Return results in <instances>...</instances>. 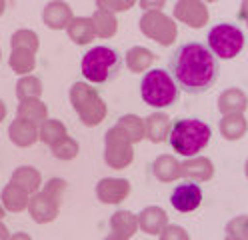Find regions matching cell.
Here are the masks:
<instances>
[{"label":"cell","instance_id":"9c48e42d","mask_svg":"<svg viewBox=\"0 0 248 240\" xmlns=\"http://www.w3.org/2000/svg\"><path fill=\"white\" fill-rule=\"evenodd\" d=\"M174 18L190 28H204L208 24L210 12L204 0H178L174 4Z\"/></svg>","mask_w":248,"mask_h":240},{"label":"cell","instance_id":"d6986e66","mask_svg":"<svg viewBox=\"0 0 248 240\" xmlns=\"http://www.w3.org/2000/svg\"><path fill=\"white\" fill-rule=\"evenodd\" d=\"M28 200H30V194L18 184L14 182H8L4 188H2V194H0V202H2L4 210L6 212H24L28 208Z\"/></svg>","mask_w":248,"mask_h":240},{"label":"cell","instance_id":"6da1fadb","mask_svg":"<svg viewBox=\"0 0 248 240\" xmlns=\"http://www.w3.org/2000/svg\"><path fill=\"white\" fill-rule=\"evenodd\" d=\"M220 64L210 48L200 42H186L170 58V76L188 94H202L218 80Z\"/></svg>","mask_w":248,"mask_h":240},{"label":"cell","instance_id":"f546056e","mask_svg":"<svg viewBox=\"0 0 248 240\" xmlns=\"http://www.w3.org/2000/svg\"><path fill=\"white\" fill-rule=\"evenodd\" d=\"M68 132L64 122H60L56 118H46L40 126H38V140L44 142L46 146H54L58 140H62Z\"/></svg>","mask_w":248,"mask_h":240},{"label":"cell","instance_id":"e575fe53","mask_svg":"<svg viewBox=\"0 0 248 240\" xmlns=\"http://www.w3.org/2000/svg\"><path fill=\"white\" fill-rule=\"evenodd\" d=\"M66 180L64 178H50L46 184H42V192L46 196H50V198H54V200H58V202H62V196H64V192H66Z\"/></svg>","mask_w":248,"mask_h":240},{"label":"cell","instance_id":"8d00e7d4","mask_svg":"<svg viewBox=\"0 0 248 240\" xmlns=\"http://www.w3.org/2000/svg\"><path fill=\"white\" fill-rule=\"evenodd\" d=\"M158 236H160V240H190L186 228L178 226V224H168Z\"/></svg>","mask_w":248,"mask_h":240},{"label":"cell","instance_id":"8992f818","mask_svg":"<svg viewBox=\"0 0 248 240\" xmlns=\"http://www.w3.org/2000/svg\"><path fill=\"white\" fill-rule=\"evenodd\" d=\"M244 32L234 24H216L208 30V48L210 52L220 60H232L238 56L244 48Z\"/></svg>","mask_w":248,"mask_h":240},{"label":"cell","instance_id":"f1b7e54d","mask_svg":"<svg viewBox=\"0 0 248 240\" xmlns=\"http://www.w3.org/2000/svg\"><path fill=\"white\" fill-rule=\"evenodd\" d=\"M116 126L120 130L126 134V138L132 142V144H138L146 138V132H144V120L138 116V114H124L118 118Z\"/></svg>","mask_w":248,"mask_h":240},{"label":"cell","instance_id":"7a4b0ae2","mask_svg":"<svg viewBox=\"0 0 248 240\" xmlns=\"http://www.w3.org/2000/svg\"><path fill=\"white\" fill-rule=\"evenodd\" d=\"M210 136H212V130L204 120L182 118L172 124L168 140L176 154L184 158H192V156H198L208 146Z\"/></svg>","mask_w":248,"mask_h":240},{"label":"cell","instance_id":"9a60e30c","mask_svg":"<svg viewBox=\"0 0 248 240\" xmlns=\"http://www.w3.org/2000/svg\"><path fill=\"white\" fill-rule=\"evenodd\" d=\"M136 216H138V230H142L144 234L150 236H158L170 224L166 210L160 206H146Z\"/></svg>","mask_w":248,"mask_h":240},{"label":"cell","instance_id":"f6af8a7d","mask_svg":"<svg viewBox=\"0 0 248 240\" xmlns=\"http://www.w3.org/2000/svg\"><path fill=\"white\" fill-rule=\"evenodd\" d=\"M244 172H246V178H248V160H246V164H244Z\"/></svg>","mask_w":248,"mask_h":240},{"label":"cell","instance_id":"5bb4252c","mask_svg":"<svg viewBox=\"0 0 248 240\" xmlns=\"http://www.w3.org/2000/svg\"><path fill=\"white\" fill-rule=\"evenodd\" d=\"M72 18H74L72 8L64 0H52L42 10V22L50 30H64Z\"/></svg>","mask_w":248,"mask_h":240},{"label":"cell","instance_id":"7402d4cb","mask_svg":"<svg viewBox=\"0 0 248 240\" xmlns=\"http://www.w3.org/2000/svg\"><path fill=\"white\" fill-rule=\"evenodd\" d=\"M108 224H110V232L124 240H130L138 232V216L130 210H116Z\"/></svg>","mask_w":248,"mask_h":240},{"label":"cell","instance_id":"ee69618b","mask_svg":"<svg viewBox=\"0 0 248 240\" xmlns=\"http://www.w3.org/2000/svg\"><path fill=\"white\" fill-rule=\"evenodd\" d=\"M4 214H6V210H4V206H2V202H0V220L4 218Z\"/></svg>","mask_w":248,"mask_h":240},{"label":"cell","instance_id":"4316f807","mask_svg":"<svg viewBox=\"0 0 248 240\" xmlns=\"http://www.w3.org/2000/svg\"><path fill=\"white\" fill-rule=\"evenodd\" d=\"M90 18H92V24H94V32L98 38H112L118 32V20H116V14L112 12L96 8Z\"/></svg>","mask_w":248,"mask_h":240},{"label":"cell","instance_id":"1f68e13d","mask_svg":"<svg viewBox=\"0 0 248 240\" xmlns=\"http://www.w3.org/2000/svg\"><path fill=\"white\" fill-rule=\"evenodd\" d=\"M10 48H26V50L36 54L38 48H40L38 34L30 28H20L10 36Z\"/></svg>","mask_w":248,"mask_h":240},{"label":"cell","instance_id":"b9f144b4","mask_svg":"<svg viewBox=\"0 0 248 240\" xmlns=\"http://www.w3.org/2000/svg\"><path fill=\"white\" fill-rule=\"evenodd\" d=\"M104 240H124V238H120V236H116V234H112V232H110V234H108Z\"/></svg>","mask_w":248,"mask_h":240},{"label":"cell","instance_id":"2e32d148","mask_svg":"<svg viewBox=\"0 0 248 240\" xmlns=\"http://www.w3.org/2000/svg\"><path fill=\"white\" fill-rule=\"evenodd\" d=\"M8 138L14 146L28 148V146H32V144L38 142V126L16 116L8 126Z\"/></svg>","mask_w":248,"mask_h":240},{"label":"cell","instance_id":"484cf974","mask_svg":"<svg viewBox=\"0 0 248 240\" xmlns=\"http://www.w3.org/2000/svg\"><path fill=\"white\" fill-rule=\"evenodd\" d=\"M10 182L22 186L28 194H34L42 188V176L34 166H18L12 172Z\"/></svg>","mask_w":248,"mask_h":240},{"label":"cell","instance_id":"ab89813d","mask_svg":"<svg viewBox=\"0 0 248 240\" xmlns=\"http://www.w3.org/2000/svg\"><path fill=\"white\" fill-rule=\"evenodd\" d=\"M8 236H10V230L6 228V224L0 220V240H8Z\"/></svg>","mask_w":248,"mask_h":240},{"label":"cell","instance_id":"7bdbcfd3","mask_svg":"<svg viewBox=\"0 0 248 240\" xmlns=\"http://www.w3.org/2000/svg\"><path fill=\"white\" fill-rule=\"evenodd\" d=\"M4 8H6V0H0V16L4 14Z\"/></svg>","mask_w":248,"mask_h":240},{"label":"cell","instance_id":"83f0119b","mask_svg":"<svg viewBox=\"0 0 248 240\" xmlns=\"http://www.w3.org/2000/svg\"><path fill=\"white\" fill-rule=\"evenodd\" d=\"M8 64L12 72H16L20 76H26V74H32L34 66H36V54L26 50V48H12L10 50V58H8Z\"/></svg>","mask_w":248,"mask_h":240},{"label":"cell","instance_id":"c3c4849f","mask_svg":"<svg viewBox=\"0 0 248 240\" xmlns=\"http://www.w3.org/2000/svg\"><path fill=\"white\" fill-rule=\"evenodd\" d=\"M226 240H240V238H226Z\"/></svg>","mask_w":248,"mask_h":240},{"label":"cell","instance_id":"74e56055","mask_svg":"<svg viewBox=\"0 0 248 240\" xmlns=\"http://www.w3.org/2000/svg\"><path fill=\"white\" fill-rule=\"evenodd\" d=\"M138 4H140L142 12H148V10H162L166 0H136Z\"/></svg>","mask_w":248,"mask_h":240},{"label":"cell","instance_id":"d590c367","mask_svg":"<svg viewBox=\"0 0 248 240\" xmlns=\"http://www.w3.org/2000/svg\"><path fill=\"white\" fill-rule=\"evenodd\" d=\"M136 4V0H96V8L108 10V12H126Z\"/></svg>","mask_w":248,"mask_h":240},{"label":"cell","instance_id":"7dc6e473","mask_svg":"<svg viewBox=\"0 0 248 240\" xmlns=\"http://www.w3.org/2000/svg\"><path fill=\"white\" fill-rule=\"evenodd\" d=\"M204 2H218V0H204Z\"/></svg>","mask_w":248,"mask_h":240},{"label":"cell","instance_id":"e0dca14e","mask_svg":"<svg viewBox=\"0 0 248 240\" xmlns=\"http://www.w3.org/2000/svg\"><path fill=\"white\" fill-rule=\"evenodd\" d=\"M170 130H172V120L166 112H152L150 116H146L144 120V132H146V138L154 144H160L164 140H168L170 136Z\"/></svg>","mask_w":248,"mask_h":240},{"label":"cell","instance_id":"277c9868","mask_svg":"<svg viewBox=\"0 0 248 240\" xmlns=\"http://www.w3.org/2000/svg\"><path fill=\"white\" fill-rule=\"evenodd\" d=\"M82 76L92 84H104L108 80L116 78L120 70V58L116 50L108 46H94L82 56L80 62Z\"/></svg>","mask_w":248,"mask_h":240},{"label":"cell","instance_id":"f35d334b","mask_svg":"<svg viewBox=\"0 0 248 240\" xmlns=\"http://www.w3.org/2000/svg\"><path fill=\"white\" fill-rule=\"evenodd\" d=\"M8 240H32V236L26 234V232H10Z\"/></svg>","mask_w":248,"mask_h":240},{"label":"cell","instance_id":"8fae6325","mask_svg":"<svg viewBox=\"0 0 248 240\" xmlns=\"http://www.w3.org/2000/svg\"><path fill=\"white\" fill-rule=\"evenodd\" d=\"M26 210L36 224H48V222L56 220V216L60 214V202L46 196L42 190H38L34 194H30Z\"/></svg>","mask_w":248,"mask_h":240},{"label":"cell","instance_id":"681fc988","mask_svg":"<svg viewBox=\"0 0 248 240\" xmlns=\"http://www.w3.org/2000/svg\"><path fill=\"white\" fill-rule=\"evenodd\" d=\"M0 56H2V52H0Z\"/></svg>","mask_w":248,"mask_h":240},{"label":"cell","instance_id":"52a82bcc","mask_svg":"<svg viewBox=\"0 0 248 240\" xmlns=\"http://www.w3.org/2000/svg\"><path fill=\"white\" fill-rule=\"evenodd\" d=\"M138 28L140 32L158 42L160 46H170L174 44L176 38H178V24L172 16L164 14L162 10H148V12H142L140 16V22H138Z\"/></svg>","mask_w":248,"mask_h":240},{"label":"cell","instance_id":"603a6c76","mask_svg":"<svg viewBox=\"0 0 248 240\" xmlns=\"http://www.w3.org/2000/svg\"><path fill=\"white\" fill-rule=\"evenodd\" d=\"M218 130L222 134V138L234 142L246 136L248 132V120L244 114H224L218 122Z\"/></svg>","mask_w":248,"mask_h":240},{"label":"cell","instance_id":"bcb514c9","mask_svg":"<svg viewBox=\"0 0 248 240\" xmlns=\"http://www.w3.org/2000/svg\"><path fill=\"white\" fill-rule=\"evenodd\" d=\"M242 20H244V22H246V26H248V14L244 16V18H242Z\"/></svg>","mask_w":248,"mask_h":240},{"label":"cell","instance_id":"7c38bea8","mask_svg":"<svg viewBox=\"0 0 248 240\" xmlns=\"http://www.w3.org/2000/svg\"><path fill=\"white\" fill-rule=\"evenodd\" d=\"M130 182L126 178H102L96 184V198L102 204H120L130 194Z\"/></svg>","mask_w":248,"mask_h":240},{"label":"cell","instance_id":"836d02e7","mask_svg":"<svg viewBox=\"0 0 248 240\" xmlns=\"http://www.w3.org/2000/svg\"><path fill=\"white\" fill-rule=\"evenodd\" d=\"M224 232H226V238L248 240V214H240V216L230 218Z\"/></svg>","mask_w":248,"mask_h":240},{"label":"cell","instance_id":"ac0fdd59","mask_svg":"<svg viewBox=\"0 0 248 240\" xmlns=\"http://www.w3.org/2000/svg\"><path fill=\"white\" fill-rule=\"evenodd\" d=\"M248 108V96L244 90L232 86L226 88L224 92H220L218 96V110L220 114H244Z\"/></svg>","mask_w":248,"mask_h":240},{"label":"cell","instance_id":"ba28073f","mask_svg":"<svg viewBox=\"0 0 248 240\" xmlns=\"http://www.w3.org/2000/svg\"><path fill=\"white\" fill-rule=\"evenodd\" d=\"M132 160H134V144L116 124L108 128L104 136V162L114 170H124L132 164Z\"/></svg>","mask_w":248,"mask_h":240},{"label":"cell","instance_id":"d4e9b609","mask_svg":"<svg viewBox=\"0 0 248 240\" xmlns=\"http://www.w3.org/2000/svg\"><path fill=\"white\" fill-rule=\"evenodd\" d=\"M16 116L24 118L28 122H32L36 126H40L46 118H48V108L40 98H26V100H18V108H16Z\"/></svg>","mask_w":248,"mask_h":240},{"label":"cell","instance_id":"5b68a950","mask_svg":"<svg viewBox=\"0 0 248 240\" xmlns=\"http://www.w3.org/2000/svg\"><path fill=\"white\" fill-rule=\"evenodd\" d=\"M70 104L84 126H98L106 118V102L94 86L88 82H74L70 88Z\"/></svg>","mask_w":248,"mask_h":240},{"label":"cell","instance_id":"60d3db41","mask_svg":"<svg viewBox=\"0 0 248 240\" xmlns=\"http://www.w3.org/2000/svg\"><path fill=\"white\" fill-rule=\"evenodd\" d=\"M6 104H4V100H0V122H2L4 118H6Z\"/></svg>","mask_w":248,"mask_h":240},{"label":"cell","instance_id":"ffe728a7","mask_svg":"<svg viewBox=\"0 0 248 240\" xmlns=\"http://www.w3.org/2000/svg\"><path fill=\"white\" fill-rule=\"evenodd\" d=\"M66 32H68V38L78 46L90 44L96 38L94 24H92L90 16H74V18L70 20V24L66 26Z\"/></svg>","mask_w":248,"mask_h":240},{"label":"cell","instance_id":"30bf717a","mask_svg":"<svg viewBox=\"0 0 248 240\" xmlns=\"http://www.w3.org/2000/svg\"><path fill=\"white\" fill-rule=\"evenodd\" d=\"M170 204L176 212H194L198 210V206L202 204V190L196 182H182V184H176L172 194H170Z\"/></svg>","mask_w":248,"mask_h":240},{"label":"cell","instance_id":"d6a6232c","mask_svg":"<svg viewBox=\"0 0 248 240\" xmlns=\"http://www.w3.org/2000/svg\"><path fill=\"white\" fill-rule=\"evenodd\" d=\"M52 148V154L58 158V160H74L76 156H78V152H80V148H78V142H76L72 136H64L62 140H58L54 146H50Z\"/></svg>","mask_w":248,"mask_h":240},{"label":"cell","instance_id":"44dd1931","mask_svg":"<svg viewBox=\"0 0 248 240\" xmlns=\"http://www.w3.org/2000/svg\"><path fill=\"white\" fill-rule=\"evenodd\" d=\"M152 174L154 178L160 182H176L180 176V160L172 154H160L156 160L152 162Z\"/></svg>","mask_w":248,"mask_h":240},{"label":"cell","instance_id":"cb8c5ba5","mask_svg":"<svg viewBox=\"0 0 248 240\" xmlns=\"http://www.w3.org/2000/svg\"><path fill=\"white\" fill-rule=\"evenodd\" d=\"M154 60H156L154 52L148 50V48H144V46H132L130 50L126 52V58H124L128 70L134 72V74H144V72H148L150 66L154 64Z\"/></svg>","mask_w":248,"mask_h":240},{"label":"cell","instance_id":"4fadbf2b","mask_svg":"<svg viewBox=\"0 0 248 240\" xmlns=\"http://www.w3.org/2000/svg\"><path fill=\"white\" fill-rule=\"evenodd\" d=\"M180 176L190 182H208L214 176V162L206 156H192L180 162Z\"/></svg>","mask_w":248,"mask_h":240},{"label":"cell","instance_id":"3957f363","mask_svg":"<svg viewBox=\"0 0 248 240\" xmlns=\"http://www.w3.org/2000/svg\"><path fill=\"white\" fill-rule=\"evenodd\" d=\"M140 96L144 104L152 108H168L178 102L180 98V88L174 82L170 72L162 68H152L144 74L140 82Z\"/></svg>","mask_w":248,"mask_h":240},{"label":"cell","instance_id":"4dcf8cb0","mask_svg":"<svg viewBox=\"0 0 248 240\" xmlns=\"http://www.w3.org/2000/svg\"><path fill=\"white\" fill-rule=\"evenodd\" d=\"M42 96V80L34 74L20 76L16 82V98L26 100V98H40Z\"/></svg>","mask_w":248,"mask_h":240}]
</instances>
